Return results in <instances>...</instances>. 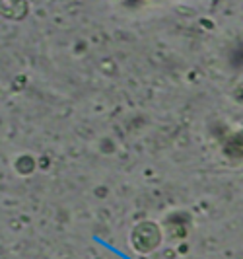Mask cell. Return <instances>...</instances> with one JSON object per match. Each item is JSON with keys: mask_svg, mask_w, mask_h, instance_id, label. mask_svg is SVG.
I'll use <instances>...</instances> for the list:
<instances>
[{"mask_svg": "<svg viewBox=\"0 0 243 259\" xmlns=\"http://www.w3.org/2000/svg\"><path fill=\"white\" fill-rule=\"evenodd\" d=\"M160 242H162V234L154 222H140L130 234V244L138 253H152L160 246Z\"/></svg>", "mask_w": 243, "mask_h": 259, "instance_id": "cell-1", "label": "cell"}]
</instances>
